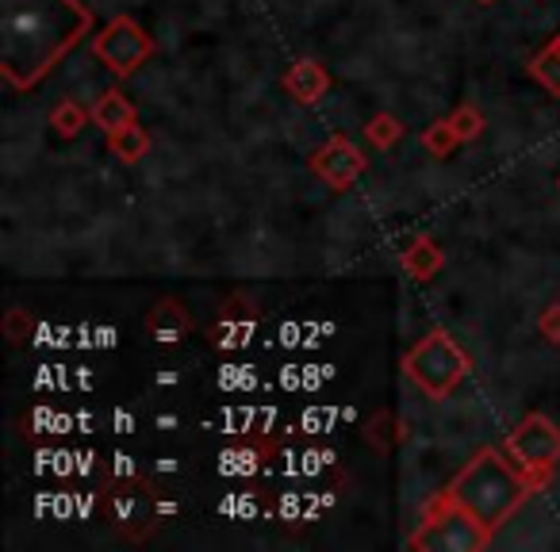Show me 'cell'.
Here are the masks:
<instances>
[{
  "label": "cell",
  "mask_w": 560,
  "mask_h": 552,
  "mask_svg": "<svg viewBox=\"0 0 560 552\" xmlns=\"http://www.w3.org/2000/svg\"><path fill=\"white\" fill-rule=\"evenodd\" d=\"M93 24L81 0H0V78L32 93L93 35Z\"/></svg>",
  "instance_id": "6da1fadb"
},
{
  "label": "cell",
  "mask_w": 560,
  "mask_h": 552,
  "mask_svg": "<svg viewBox=\"0 0 560 552\" xmlns=\"http://www.w3.org/2000/svg\"><path fill=\"white\" fill-rule=\"evenodd\" d=\"M445 491H450L453 503L465 506L491 537H495L499 529L522 510V503L534 495L526 475H522V468L506 465L503 453L491 449V445H483V449L453 475Z\"/></svg>",
  "instance_id": "7a4b0ae2"
},
{
  "label": "cell",
  "mask_w": 560,
  "mask_h": 552,
  "mask_svg": "<svg viewBox=\"0 0 560 552\" xmlns=\"http://www.w3.org/2000/svg\"><path fill=\"white\" fill-rule=\"evenodd\" d=\"M404 376L430 399H445L460 388L468 373H472V357L465 353V345L450 334V330L434 327L427 338L411 345V350L399 357Z\"/></svg>",
  "instance_id": "3957f363"
},
{
  "label": "cell",
  "mask_w": 560,
  "mask_h": 552,
  "mask_svg": "<svg viewBox=\"0 0 560 552\" xmlns=\"http://www.w3.org/2000/svg\"><path fill=\"white\" fill-rule=\"evenodd\" d=\"M411 549H483L491 544V533L465 510L453 503L450 491H438L427 506H422V521L411 533Z\"/></svg>",
  "instance_id": "277c9868"
},
{
  "label": "cell",
  "mask_w": 560,
  "mask_h": 552,
  "mask_svg": "<svg viewBox=\"0 0 560 552\" xmlns=\"http://www.w3.org/2000/svg\"><path fill=\"white\" fill-rule=\"evenodd\" d=\"M104 518L116 533L142 541L158 526V488L147 475H124L104 491Z\"/></svg>",
  "instance_id": "5b68a950"
},
{
  "label": "cell",
  "mask_w": 560,
  "mask_h": 552,
  "mask_svg": "<svg viewBox=\"0 0 560 552\" xmlns=\"http://www.w3.org/2000/svg\"><path fill=\"white\" fill-rule=\"evenodd\" d=\"M154 35L142 32L139 20L116 16L93 35V55L101 66H108V73L116 78H135L142 66L154 58Z\"/></svg>",
  "instance_id": "8992f818"
},
{
  "label": "cell",
  "mask_w": 560,
  "mask_h": 552,
  "mask_svg": "<svg viewBox=\"0 0 560 552\" xmlns=\"http://www.w3.org/2000/svg\"><path fill=\"white\" fill-rule=\"evenodd\" d=\"M307 165H312V173L323 185H330L335 192H346V188H353V180L369 169V157L350 134H330V139L307 157Z\"/></svg>",
  "instance_id": "52a82bcc"
},
{
  "label": "cell",
  "mask_w": 560,
  "mask_h": 552,
  "mask_svg": "<svg viewBox=\"0 0 560 552\" xmlns=\"http://www.w3.org/2000/svg\"><path fill=\"white\" fill-rule=\"evenodd\" d=\"M506 453H511L522 468L557 465L560 460V426L541 411L526 414V419L506 434Z\"/></svg>",
  "instance_id": "ba28073f"
},
{
  "label": "cell",
  "mask_w": 560,
  "mask_h": 552,
  "mask_svg": "<svg viewBox=\"0 0 560 552\" xmlns=\"http://www.w3.org/2000/svg\"><path fill=\"white\" fill-rule=\"evenodd\" d=\"M142 327H147V334H150V342H154V345H162V350H177V345L196 330V322H192V315H188V307L180 304V300L165 296V300H158V304L150 307L147 319H142Z\"/></svg>",
  "instance_id": "9c48e42d"
},
{
  "label": "cell",
  "mask_w": 560,
  "mask_h": 552,
  "mask_svg": "<svg viewBox=\"0 0 560 552\" xmlns=\"http://www.w3.org/2000/svg\"><path fill=\"white\" fill-rule=\"evenodd\" d=\"M254 319H257L254 304H249L242 292H238V296H231L223 304V319L211 322V330H208L211 345H215V350H234V345H246L249 330H254Z\"/></svg>",
  "instance_id": "30bf717a"
},
{
  "label": "cell",
  "mask_w": 560,
  "mask_h": 552,
  "mask_svg": "<svg viewBox=\"0 0 560 552\" xmlns=\"http://www.w3.org/2000/svg\"><path fill=\"white\" fill-rule=\"evenodd\" d=\"M280 85H284V93H289L296 104H315V101H323V96H327L330 73L323 70L315 58H300V62H292L289 70H284Z\"/></svg>",
  "instance_id": "8fae6325"
},
{
  "label": "cell",
  "mask_w": 560,
  "mask_h": 552,
  "mask_svg": "<svg viewBox=\"0 0 560 552\" xmlns=\"http://www.w3.org/2000/svg\"><path fill=\"white\" fill-rule=\"evenodd\" d=\"M399 265H404V272L411 281H434L445 265V249L430 234H415L404 246V254H399Z\"/></svg>",
  "instance_id": "7c38bea8"
},
{
  "label": "cell",
  "mask_w": 560,
  "mask_h": 552,
  "mask_svg": "<svg viewBox=\"0 0 560 552\" xmlns=\"http://www.w3.org/2000/svg\"><path fill=\"white\" fill-rule=\"evenodd\" d=\"M139 119V108H135L131 101H127L119 89H108V93L101 96V101L93 104V124L101 127L104 134L108 131H119V127L135 124Z\"/></svg>",
  "instance_id": "4fadbf2b"
},
{
  "label": "cell",
  "mask_w": 560,
  "mask_h": 552,
  "mask_svg": "<svg viewBox=\"0 0 560 552\" xmlns=\"http://www.w3.org/2000/svg\"><path fill=\"white\" fill-rule=\"evenodd\" d=\"M108 150H112V154H116L124 165L142 162V157H147V150H150L147 127H142L139 119H135V124L119 127V131H108Z\"/></svg>",
  "instance_id": "5bb4252c"
},
{
  "label": "cell",
  "mask_w": 560,
  "mask_h": 552,
  "mask_svg": "<svg viewBox=\"0 0 560 552\" xmlns=\"http://www.w3.org/2000/svg\"><path fill=\"white\" fill-rule=\"evenodd\" d=\"M529 78L545 89V93L560 96V35H552V43H545L534 58H529Z\"/></svg>",
  "instance_id": "9a60e30c"
},
{
  "label": "cell",
  "mask_w": 560,
  "mask_h": 552,
  "mask_svg": "<svg viewBox=\"0 0 560 552\" xmlns=\"http://www.w3.org/2000/svg\"><path fill=\"white\" fill-rule=\"evenodd\" d=\"M404 119L399 116H392V111H376L373 119L365 124V139H369V146H376V150H392L399 139H404Z\"/></svg>",
  "instance_id": "2e32d148"
},
{
  "label": "cell",
  "mask_w": 560,
  "mask_h": 552,
  "mask_svg": "<svg viewBox=\"0 0 560 552\" xmlns=\"http://www.w3.org/2000/svg\"><path fill=\"white\" fill-rule=\"evenodd\" d=\"M93 119V111H85L78 101H62L55 111H50V127H55L58 139H78L85 131V124Z\"/></svg>",
  "instance_id": "e0dca14e"
},
{
  "label": "cell",
  "mask_w": 560,
  "mask_h": 552,
  "mask_svg": "<svg viewBox=\"0 0 560 552\" xmlns=\"http://www.w3.org/2000/svg\"><path fill=\"white\" fill-rule=\"evenodd\" d=\"M365 442L373 445L376 453H388L396 442H404V426H399L396 414H392V411H376L373 419H369Z\"/></svg>",
  "instance_id": "ac0fdd59"
},
{
  "label": "cell",
  "mask_w": 560,
  "mask_h": 552,
  "mask_svg": "<svg viewBox=\"0 0 560 552\" xmlns=\"http://www.w3.org/2000/svg\"><path fill=\"white\" fill-rule=\"evenodd\" d=\"M422 146H427V154L430 157H450L453 150L460 146V134L453 131V124H450V116L445 119H434V124L422 131Z\"/></svg>",
  "instance_id": "d6986e66"
},
{
  "label": "cell",
  "mask_w": 560,
  "mask_h": 552,
  "mask_svg": "<svg viewBox=\"0 0 560 552\" xmlns=\"http://www.w3.org/2000/svg\"><path fill=\"white\" fill-rule=\"evenodd\" d=\"M450 124L460 134V142H476L483 134V127H488V119H483V111L476 104H460V108H453Z\"/></svg>",
  "instance_id": "ffe728a7"
},
{
  "label": "cell",
  "mask_w": 560,
  "mask_h": 552,
  "mask_svg": "<svg viewBox=\"0 0 560 552\" xmlns=\"http://www.w3.org/2000/svg\"><path fill=\"white\" fill-rule=\"evenodd\" d=\"M537 334L549 345H560V304L541 307V315H537Z\"/></svg>",
  "instance_id": "44dd1931"
},
{
  "label": "cell",
  "mask_w": 560,
  "mask_h": 552,
  "mask_svg": "<svg viewBox=\"0 0 560 552\" xmlns=\"http://www.w3.org/2000/svg\"><path fill=\"white\" fill-rule=\"evenodd\" d=\"M4 334H9V342H12V345H20L27 334H32V322H27V315L20 312V307H12L9 319H4Z\"/></svg>",
  "instance_id": "7402d4cb"
},
{
  "label": "cell",
  "mask_w": 560,
  "mask_h": 552,
  "mask_svg": "<svg viewBox=\"0 0 560 552\" xmlns=\"http://www.w3.org/2000/svg\"><path fill=\"white\" fill-rule=\"evenodd\" d=\"M476 4H495V0H476Z\"/></svg>",
  "instance_id": "603a6c76"
},
{
  "label": "cell",
  "mask_w": 560,
  "mask_h": 552,
  "mask_svg": "<svg viewBox=\"0 0 560 552\" xmlns=\"http://www.w3.org/2000/svg\"><path fill=\"white\" fill-rule=\"evenodd\" d=\"M557 188H560V177H557Z\"/></svg>",
  "instance_id": "cb8c5ba5"
}]
</instances>
